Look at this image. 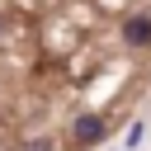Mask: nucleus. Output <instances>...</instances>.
<instances>
[{
  "label": "nucleus",
  "mask_w": 151,
  "mask_h": 151,
  "mask_svg": "<svg viewBox=\"0 0 151 151\" xmlns=\"http://www.w3.org/2000/svg\"><path fill=\"white\" fill-rule=\"evenodd\" d=\"M104 137V123L99 118H76V127H71V142L76 146H90V142H99Z\"/></svg>",
  "instance_id": "1"
}]
</instances>
